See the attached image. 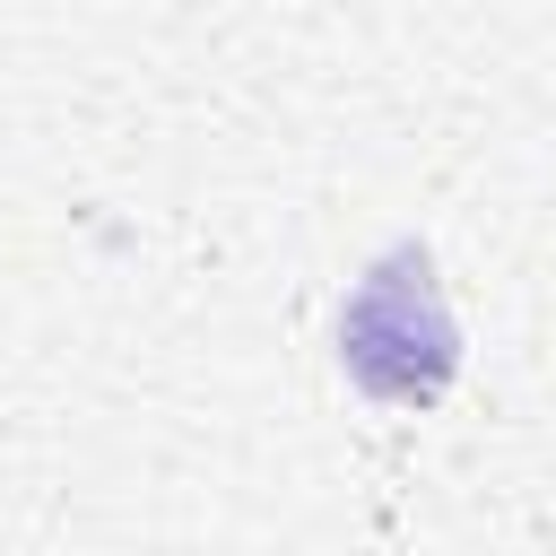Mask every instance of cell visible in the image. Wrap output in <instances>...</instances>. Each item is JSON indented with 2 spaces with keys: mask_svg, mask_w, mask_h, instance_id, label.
Here are the masks:
<instances>
[{
  "mask_svg": "<svg viewBox=\"0 0 556 556\" xmlns=\"http://www.w3.org/2000/svg\"><path fill=\"white\" fill-rule=\"evenodd\" d=\"M339 356L374 400H434L460 365V330L443 313V287L426 252H391L365 269V287L339 313Z\"/></svg>",
  "mask_w": 556,
  "mask_h": 556,
  "instance_id": "1",
  "label": "cell"
}]
</instances>
